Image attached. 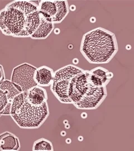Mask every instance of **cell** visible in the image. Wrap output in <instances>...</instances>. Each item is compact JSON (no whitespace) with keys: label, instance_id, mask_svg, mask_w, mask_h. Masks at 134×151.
Masks as SVG:
<instances>
[{"label":"cell","instance_id":"6da1fadb","mask_svg":"<svg viewBox=\"0 0 134 151\" xmlns=\"http://www.w3.org/2000/svg\"><path fill=\"white\" fill-rule=\"evenodd\" d=\"M118 43L113 32L102 27H96L83 35L80 52L90 63H109L117 54Z\"/></svg>","mask_w":134,"mask_h":151},{"label":"cell","instance_id":"7a4b0ae2","mask_svg":"<svg viewBox=\"0 0 134 151\" xmlns=\"http://www.w3.org/2000/svg\"><path fill=\"white\" fill-rule=\"evenodd\" d=\"M49 115L48 102L40 106H34L27 101L25 97L21 105L10 115L19 127L25 129H38L45 122Z\"/></svg>","mask_w":134,"mask_h":151},{"label":"cell","instance_id":"3957f363","mask_svg":"<svg viewBox=\"0 0 134 151\" xmlns=\"http://www.w3.org/2000/svg\"><path fill=\"white\" fill-rule=\"evenodd\" d=\"M84 70L74 65L64 66L54 72V79L50 85L51 91L58 101L63 104H72L68 92L72 79Z\"/></svg>","mask_w":134,"mask_h":151},{"label":"cell","instance_id":"277c9868","mask_svg":"<svg viewBox=\"0 0 134 151\" xmlns=\"http://www.w3.org/2000/svg\"><path fill=\"white\" fill-rule=\"evenodd\" d=\"M27 15L7 5L0 11V30L5 35L22 38Z\"/></svg>","mask_w":134,"mask_h":151},{"label":"cell","instance_id":"5b68a950","mask_svg":"<svg viewBox=\"0 0 134 151\" xmlns=\"http://www.w3.org/2000/svg\"><path fill=\"white\" fill-rule=\"evenodd\" d=\"M88 87L86 93L77 103L73 104L80 110H95L98 108L107 96L106 86L96 87L88 81Z\"/></svg>","mask_w":134,"mask_h":151},{"label":"cell","instance_id":"8992f818","mask_svg":"<svg viewBox=\"0 0 134 151\" xmlns=\"http://www.w3.org/2000/svg\"><path fill=\"white\" fill-rule=\"evenodd\" d=\"M37 68L33 65L24 63L15 67L11 73V81L20 87L22 92L37 85L34 76Z\"/></svg>","mask_w":134,"mask_h":151},{"label":"cell","instance_id":"52a82bcc","mask_svg":"<svg viewBox=\"0 0 134 151\" xmlns=\"http://www.w3.org/2000/svg\"><path fill=\"white\" fill-rule=\"evenodd\" d=\"M88 82L85 70L75 76L70 82L68 95L71 103L73 105L80 101L86 93Z\"/></svg>","mask_w":134,"mask_h":151},{"label":"cell","instance_id":"ba28073f","mask_svg":"<svg viewBox=\"0 0 134 151\" xmlns=\"http://www.w3.org/2000/svg\"><path fill=\"white\" fill-rule=\"evenodd\" d=\"M24 93L27 101L34 106H40L47 102V92L43 87L37 85Z\"/></svg>","mask_w":134,"mask_h":151},{"label":"cell","instance_id":"9c48e42d","mask_svg":"<svg viewBox=\"0 0 134 151\" xmlns=\"http://www.w3.org/2000/svg\"><path fill=\"white\" fill-rule=\"evenodd\" d=\"M54 72L46 65H43L37 68L35 72L34 78L37 85L41 87L50 86L54 79Z\"/></svg>","mask_w":134,"mask_h":151},{"label":"cell","instance_id":"30bf717a","mask_svg":"<svg viewBox=\"0 0 134 151\" xmlns=\"http://www.w3.org/2000/svg\"><path fill=\"white\" fill-rule=\"evenodd\" d=\"M20 148L19 138L10 132H5L0 134V150L18 151Z\"/></svg>","mask_w":134,"mask_h":151},{"label":"cell","instance_id":"8fae6325","mask_svg":"<svg viewBox=\"0 0 134 151\" xmlns=\"http://www.w3.org/2000/svg\"><path fill=\"white\" fill-rule=\"evenodd\" d=\"M38 11L48 22H52L57 13L55 0H42L38 4Z\"/></svg>","mask_w":134,"mask_h":151},{"label":"cell","instance_id":"7c38bea8","mask_svg":"<svg viewBox=\"0 0 134 151\" xmlns=\"http://www.w3.org/2000/svg\"><path fill=\"white\" fill-rule=\"evenodd\" d=\"M54 29V24L40 15V22L37 30L30 37L34 40H43L48 38Z\"/></svg>","mask_w":134,"mask_h":151},{"label":"cell","instance_id":"4fadbf2b","mask_svg":"<svg viewBox=\"0 0 134 151\" xmlns=\"http://www.w3.org/2000/svg\"><path fill=\"white\" fill-rule=\"evenodd\" d=\"M40 22V15L37 11L27 15L26 24L22 38L30 37L38 28Z\"/></svg>","mask_w":134,"mask_h":151},{"label":"cell","instance_id":"5bb4252c","mask_svg":"<svg viewBox=\"0 0 134 151\" xmlns=\"http://www.w3.org/2000/svg\"><path fill=\"white\" fill-rule=\"evenodd\" d=\"M0 89L5 92L8 98L9 103L11 105L14 98L22 92L20 87L12 82L11 80H5L0 83Z\"/></svg>","mask_w":134,"mask_h":151},{"label":"cell","instance_id":"9a60e30c","mask_svg":"<svg viewBox=\"0 0 134 151\" xmlns=\"http://www.w3.org/2000/svg\"><path fill=\"white\" fill-rule=\"evenodd\" d=\"M7 5L16 9L26 15L38 11V4L32 1H14Z\"/></svg>","mask_w":134,"mask_h":151},{"label":"cell","instance_id":"2e32d148","mask_svg":"<svg viewBox=\"0 0 134 151\" xmlns=\"http://www.w3.org/2000/svg\"><path fill=\"white\" fill-rule=\"evenodd\" d=\"M55 3L57 7V13L54 19L53 23L60 24L70 13V6L68 2L65 0H55Z\"/></svg>","mask_w":134,"mask_h":151},{"label":"cell","instance_id":"e0dca14e","mask_svg":"<svg viewBox=\"0 0 134 151\" xmlns=\"http://www.w3.org/2000/svg\"><path fill=\"white\" fill-rule=\"evenodd\" d=\"M90 71L92 74L96 76L101 80L104 86H107L113 77V73L102 67H97Z\"/></svg>","mask_w":134,"mask_h":151},{"label":"cell","instance_id":"ac0fdd59","mask_svg":"<svg viewBox=\"0 0 134 151\" xmlns=\"http://www.w3.org/2000/svg\"><path fill=\"white\" fill-rule=\"evenodd\" d=\"M32 151H53V146L50 141L42 138L34 142Z\"/></svg>","mask_w":134,"mask_h":151},{"label":"cell","instance_id":"d6986e66","mask_svg":"<svg viewBox=\"0 0 134 151\" xmlns=\"http://www.w3.org/2000/svg\"><path fill=\"white\" fill-rule=\"evenodd\" d=\"M11 105L5 92L0 89V114L1 115H10Z\"/></svg>","mask_w":134,"mask_h":151},{"label":"cell","instance_id":"ffe728a7","mask_svg":"<svg viewBox=\"0 0 134 151\" xmlns=\"http://www.w3.org/2000/svg\"><path fill=\"white\" fill-rule=\"evenodd\" d=\"M5 80V72L4 68L1 65H0V83Z\"/></svg>","mask_w":134,"mask_h":151},{"label":"cell","instance_id":"44dd1931","mask_svg":"<svg viewBox=\"0 0 134 151\" xmlns=\"http://www.w3.org/2000/svg\"><path fill=\"white\" fill-rule=\"evenodd\" d=\"M1 114H0V117H1Z\"/></svg>","mask_w":134,"mask_h":151}]
</instances>
